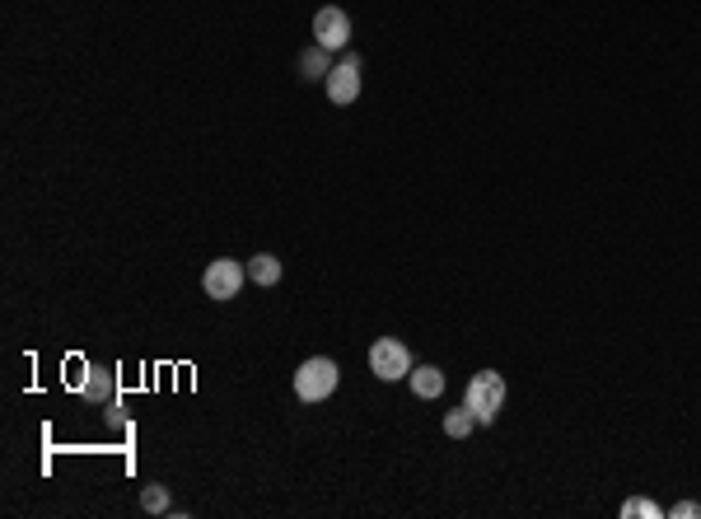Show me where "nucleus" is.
I'll use <instances>...</instances> for the list:
<instances>
[{"label":"nucleus","instance_id":"f257e3e1","mask_svg":"<svg viewBox=\"0 0 701 519\" xmlns=\"http://www.w3.org/2000/svg\"><path fill=\"white\" fill-rule=\"evenodd\" d=\"M505 398H510V389H505V379L496 375V370H482V375L468 379V393H463V403L473 407L477 426H491V421L505 412Z\"/></svg>","mask_w":701,"mask_h":519},{"label":"nucleus","instance_id":"f03ea898","mask_svg":"<svg viewBox=\"0 0 701 519\" xmlns=\"http://www.w3.org/2000/svg\"><path fill=\"white\" fill-rule=\"evenodd\" d=\"M337 384H342V370H337V361H328V356H314V361H304L300 370H295V398H300V403H323V398L337 393Z\"/></svg>","mask_w":701,"mask_h":519},{"label":"nucleus","instance_id":"7ed1b4c3","mask_svg":"<svg viewBox=\"0 0 701 519\" xmlns=\"http://www.w3.org/2000/svg\"><path fill=\"white\" fill-rule=\"evenodd\" d=\"M416 370L412 351L398 342V337H379V342L370 346V375L384 379V384H398V379H407Z\"/></svg>","mask_w":701,"mask_h":519},{"label":"nucleus","instance_id":"20e7f679","mask_svg":"<svg viewBox=\"0 0 701 519\" xmlns=\"http://www.w3.org/2000/svg\"><path fill=\"white\" fill-rule=\"evenodd\" d=\"M248 281V267L234 258H215L206 262V272H201V290L211 295V300H234Z\"/></svg>","mask_w":701,"mask_h":519},{"label":"nucleus","instance_id":"39448f33","mask_svg":"<svg viewBox=\"0 0 701 519\" xmlns=\"http://www.w3.org/2000/svg\"><path fill=\"white\" fill-rule=\"evenodd\" d=\"M314 43L328 47V52H342L351 43V15H346L342 5H323L314 15Z\"/></svg>","mask_w":701,"mask_h":519},{"label":"nucleus","instance_id":"423d86ee","mask_svg":"<svg viewBox=\"0 0 701 519\" xmlns=\"http://www.w3.org/2000/svg\"><path fill=\"white\" fill-rule=\"evenodd\" d=\"M323 85H328V99L337 103V108L356 103L360 99V57H356V52H346V57L328 71V80H323Z\"/></svg>","mask_w":701,"mask_h":519},{"label":"nucleus","instance_id":"0eeeda50","mask_svg":"<svg viewBox=\"0 0 701 519\" xmlns=\"http://www.w3.org/2000/svg\"><path fill=\"white\" fill-rule=\"evenodd\" d=\"M80 393H85V403H94V407H108V403H117V375L113 370H85V384H80Z\"/></svg>","mask_w":701,"mask_h":519},{"label":"nucleus","instance_id":"6e6552de","mask_svg":"<svg viewBox=\"0 0 701 519\" xmlns=\"http://www.w3.org/2000/svg\"><path fill=\"white\" fill-rule=\"evenodd\" d=\"M407 384H412L416 398H440L444 393V375H440V365H416L412 375H407Z\"/></svg>","mask_w":701,"mask_h":519},{"label":"nucleus","instance_id":"1a4fd4ad","mask_svg":"<svg viewBox=\"0 0 701 519\" xmlns=\"http://www.w3.org/2000/svg\"><path fill=\"white\" fill-rule=\"evenodd\" d=\"M248 281H253V286H276V281H281V258H276V253H253Z\"/></svg>","mask_w":701,"mask_h":519},{"label":"nucleus","instance_id":"9d476101","mask_svg":"<svg viewBox=\"0 0 701 519\" xmlns=\"http://www.w3.org/2000/svg\"><path fill=\"white\" fill-rule=\"evenodd\" d=\"M473 431H477V417L468 403L454 407V412H444V435H449V440H468Z\"/></svg>","mask_w":701,"mask_h":519},{"label":"nucleus","instance_id":"9b49d317","mask_svg":"<svg viewBox=\"0 0 701 519\" xmlns=\"http://www.w3.org/2000/svg\"><path fill=\"white\" fill-rule=\"evenodd\" d=\"M300 71H304V80H328V71H332V66H328V47H309V52H304V57H300Z\"/></svg>","mask_w":701,"mask_h":519},{"label":"nucleus","instance_id":"f8f14e48","mask_svg":"<svg viewBox=\"0 0 701 519\" xmlns=\"http://www.w3.org/2000/svg\"><path fill=\"white\" fill-rule=\"evenodd\" d=\"M141 510L145 515H169V487H159V482H150V487L141 491Z\"/></svg>","mask_w":701,"mask_h":519},{"label":"nucleus","instance_id":"ddd939ff","mask_svg":"<svg viewBox=\"0 0 701 519\" xmlns=\"http://www.w3.org/2000/svg\"><path fill=\"white\" fill-rule=\"evenodd\" d=\"M664 515V505L645 501V496H631V501H622V519H659Z\"/></svg>","mask_w":701,"mask_h":519},{"label":"nucleus","instance_id":"4468645a","mask_svg":"<svg viewBox=\"0 0 701 519\" xmlns=\"http://www.w3.org/2000/svg\"><path fill=\"white\" fill-rule=\"evenodd\" d=\"M103 412H108V426H117V431H127V426H131V417H127V407H122V403H108Z\"/></svg>","mask_w":701,"mask_h":519},{"label":"nucleus","instance_id":"2eb2a0df","mask_svg":"<svg viewBox=\"0 0 701 519\" xmlns=\"http://www.w3.org/2000/svg\"><path fill=\"white\" fill-rule=\"evenodd\" d=\"M669 515H673V519H697V515H701V505H697V501H683V505H673Z\"/></svg>","mask_w":701,"mask_h":519}]
</instances>
